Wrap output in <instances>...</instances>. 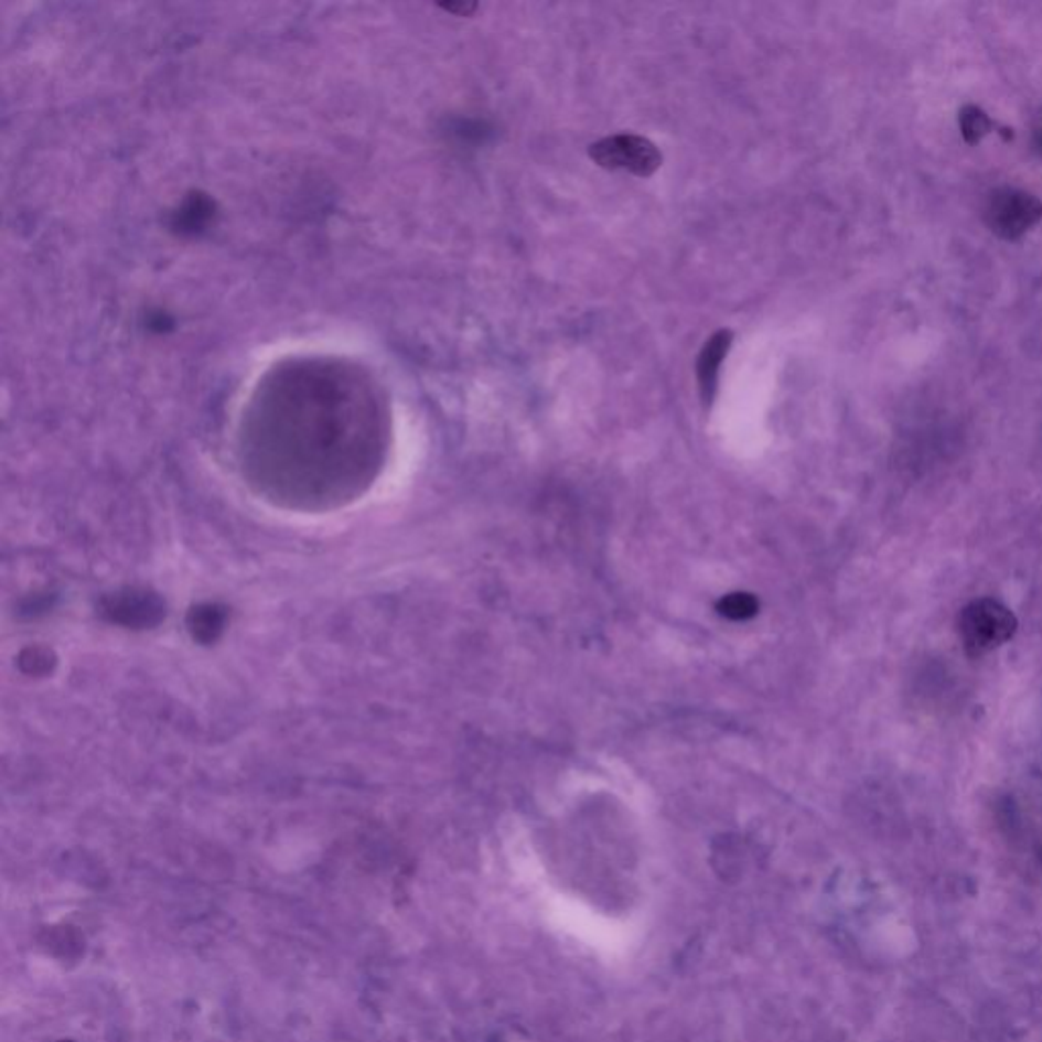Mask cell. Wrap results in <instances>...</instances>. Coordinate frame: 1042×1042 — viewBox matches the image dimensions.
I'll return each mask as SVG.
<instances>
[{
    "mask_svg": "<svg viewBox=\"0 0 1042 1042\" xmlns=\"http://www.w3.org/2000/svg\"><path fill=\"white\" fill-rule=\"evenodd\" d=\"M731 346V332L719 331L712 334L711 339L705 344L702 353L699 356L697 365V377H699L700 396L705 406H711L715 389H717V379H719V369L726 358L727 351Z\"/></svg>",
    "mask_w": 1042,
    "mask_h": 1042,
    "instance_id": "cell-3",
    "label": "cell"
},
{
    "mask_svg": "<svg viewBox=\"0 0 1042 1042\" xmlns=\"http://www.w3.org/2000/svg\"><path fill=\"white\" fill-rule=\"evenodd\" d=\"M112 613L127 623H139V621H149V615L158 613V609L153 608V603H149L146 597L131 594V601L129 597L120 599L119 603L112 608Z\"/></svg>",
    "mask_w": 1042,
    "mask_h": 1042,
    "instance_id": "cell-6",
    "label": "cell"
},
{
    "mask_svg": "<svg viewBox=\"0 0 1042 1042\" xmlns=\"http://www.w3.org/2000/svg\"><path fill=\"white\" fill-rule=\"evenodd\" d=\"M1042 221V202L1024 190L1002 187L991 194L986 223L998 237L1014 240Z\"/></svg>",
    "mask_w": 1042,
    "mask_h": 1042,
    "instance_id": "cell-2",
    "label": "cell"
},
{
    "mask_svg": "<svg viewBox=\"0 0 1042 1042\" xmlns=\"http://www.w3.org/2000/svg\"><path fill=\"white\" fill-rule=\"evenodd\" d=\"M959 125H962V132H964L965 141L969 146H976L981 141L984 135L993 131L996 122L977 106L969 105L965 106L964 110L959 112Z\"/></svg>",
    "mask_w": 1042,
    "mask_h": 1042,
    "instance_id": "cell-4",
    "label": "cell"
},
{
    "mask_svg": "<svg viewBox=\"0 0 1042 1042\" xmlns=\"http://www.w3.org/2000/svg\"><path fill=\"white\" fill-rule=\"evenodd\" d=\"M758 609H760V603L750 593L726 594L717 605V611L731 621L750 620L758 613Z\"/></svg>",
    "mask_w": 1042,
    "mask_h": 1042,
    "instance_id": "cell-5",
    "label": "cell"
},
{
    "mask_svg": "<svg viewBox=\"0 0 1042 1042\" xmlns=\"http://www.w3.org/2000/svg\"><path fill=\"white\" fill-rule=\"evenodd\" d=\"M589 158L599 168L613 172H630L647 178L660 170L662 153L646 137L640 135H613L589 147Z\"/></svg>",
    "mask_w": 1042,
    "mask_h": 1042,
    "instance_id": "cell-1",
    "label": "cell"
}]
</instances>
